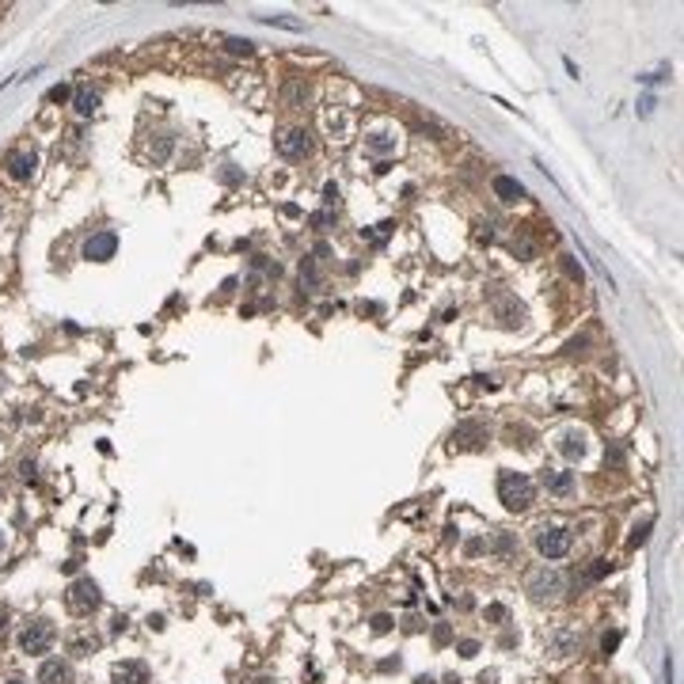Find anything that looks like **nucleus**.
<instances>
[{
	"label": "nucleus",
	"mask_w": 684,
	"mask_h": 684,
	"mask_svg": "<svg viewBox=\"0 0 684 684\" xmlns=\"http://www.w3.org/2000/svg\"><path fill=\"white\" fill-rule=\"evenodd\" d=\"M483 547H487V544H483V540H471V544H468V555H479Z\"/></svg>",
	"instance_id": "4c0bfd02"
},
{
	"label": "nucleus",
	"mask_w": 684,
	"mask_h": 684,
	"mask_svg": "<svg viewBox=\"0 0 684 684\" xmlns=\"http://www.w3.org/2000/svg\"><path fill=\"white\" fill-rule=\"evenodd\" d=\"M559 267H562V274H567L570 282H582V267H578V262L570 259V255H562V259H559Z\"/></svg>",
	"instance_id": "a878e982"
},
{
	"label": "nucleus",
	"mask_w": 684,
	"mask_h": 684,
	"mask_svg": "<svg viewBox=\"0 0 684 684\" xmlns=\"http://www.w3.org/2000/svg\"><path fill=\"white\" fill-rule=\"evenodd\" d=\"M544 487L551 494H570V487H575V476L570 471H559V468H544Z\"/></svg>",
	"instance_id": "f3484780"
},
{
	"label": "nucleus",
	"mask_w": 684,
	"mask_h": 684,
	"mask_svg": "<svg viewBox=\"0 0 684 684\" xmlns=\"http://www.w3.org/2000/svg\"><path fill=\"white\" fill-rule=\"evenodd\" d=\"M4 684H23V680H4Z\"/></svg>",
	"instance_id": "ea45409f"
},
{
	"label": "nucleus",
	"mask_w": 684,
	"mask_h": 684,
	"mask_svg": "<svg viewBox=\"0 0 684 684\" xmlns=\"http://www.w3.org/2000/svg\"><path fill=\"white\" fill-rule=\"evenodd\" d=\"M225 50L236 53V58H251V53H255V42H247V38H225Z\"/></svg>",
	"instance_id": "5701e85b"
},
{
	"label": "nucleus",
	"mask_w": 684,
	"mask_h": 684,
	"mask_svg": "<svg viewBox=\"0 0 684 684\" xmlns=\"http://www.w3.org/2000/svg\"><path fill=\"white\" fill-rule=\"evenodd\" d=\"M575 646H578V638L570 635V631H555L551 635V650H555L559 658H567V654H575Z\"/></svg>",
	"instance_id": "aec40b11"
},
{
	"label": "nucleus",
	"mask_w": 684,
	"mask_h": 684,
	"mask_svg": "<svg viewBox=\"0 0 684 684\" xmlns=\"http://www.w3.org/2000/svg\"><path fill=\"white\" fill-rule=\"evenodd\" d=\"M69 609L80 612V616H87L92 609H99V586H95L92 578H76L73 586H69Z\"/></svg>",
	"instance_id": "20e7f679"
},
{
	"label": "nucleus",
	"mask_w": 684,
	"mask_h": 684,
	"mask_svg": "<svg viewBox=\"0 0 684 684\" xmlns=\"http://www.w3.org/2000/svg\"><path fill=\"white\" fill-rule=\"evenodd\" d=\"M604 575H609V562H604V559H593V567L586 570V582H597V578H604Z\"/></svg>",
	"instance_id": "cd10ccee"
},
{
	"label": "nucleus",
	"mask_w": 684,
	"mask_h": 684,
	"mask_svg": "<svg viewBox=\"0 0 684 684\" xmlns=\"http://www.w3.org/2000/svg\"><path fill=\"white\" fill-rule=\"evenodd\" d=\"M168 156H171V137H168V134H160V137L149 145V160H152V164H164Z\"/></svg>",
	"instance_id": "412c9836"
},
{
	"label": "nucleus",
	"mask_w": 684,
	"mask_h": 684,
	"mask_svg": "<svg viewBox=\"0 0 684 684\" xmlns=\"http://www.w3.org/2000/svg\"><path fill=\"white\" fill-rule=\"evenodd\" d=\"M38 684H73V666H69V661H61V658L42 661Z\"/></svg>",
	"instance_id": "9d476101"
},
{
	"label": "nucleus",
	"mask_w": 684,
	"mask_h": 684,
	"mask_svg": "<svg viewBox=\"0 0 684 684\" xmlns=\"http://www.w3.org/2000/svg\"><path fill=\"white\" fill-rule=\"evenodd\" d=\"M19 471H23V479H35V460H23V468H19Z\"/></svg>",
	"instance_id": "e433bc0d"
},
{
	"label": "nucleus",
	"mask_w": 684,
	"mask_h": 684,
	"mask_svg": "<svg viewBox=\"0 0 684 684\" xmlns=\"http://www.w3.org/2000/svg\"><path fill=\"white\" fill-rule=\"evenodd\" d=\"M114 251H118V236L114 233H95L84 244V259L87 262H107V259H114Z\"/></svg>",
	"instance_id": "6e6552de"
},
{
	"label": "nucleus",
	"mask_w": 684,
	"mask_h": 684,
	"mask_svg": "<svg viewBox=\"0 0 684 684\" xmlns=\"http://www.w3.org/2000/svg\"><path fill=\"white\" fill-rule=\"evenodd\" d=\"M562 593V575L559 570H551V567H540L533 578H528V597L533 601H551V597H559Z\"/></svg>",
	"instance_id": "7ed1b4c3"
},
{
	"label": "nucleus",
	"mask_w": 684,
	"mask_h": 684,
	"mask_svg": "<svg viewBox=\"0 0 684 684\" xmlns=\"http://www.w3.org/2000/svg\"><path fill=\"white\" fill-rule=\"evenodd\" d=\"M487 547H491V551H494V555H498L502 562L517 559V551H521V544H517V536H513V533H494Z\"/></svg>",
	"instance_id": "4468645a"
},
{
	"label": "nucleus",
	"mask_w": 684,
	"mask_h": 684,
	"mask_svg": "<svg viewBox=\"0 0 684 684\" xmlns=\"http://www.w3.org/2000/svg\"><path fill=\"white\" fill-rule=\"evenodd\" d=\"M491 186H494V194H498L502 202H521V198H525V186L517 183L513 175H494Z\"/></svg>",
	"instance_id": "2eb2a0df"
},
{
	"label": "nucleus",
	"mask_w": 684,
	"mask_h": 684,
	"mask_svg": "<svg viewBox=\"0 0 684 684\" xmlns=\"http://www.w3.org/2000/svg\"><path fill=\"white\" fill-rule=\"evenodd\" d=\"M513 251H517V255H521V259H528V255H533V240H513Z\"/></svg>",
	"instance_id": "f704fd0d"
},
{
	"label": "nucleus",
	"mask_w": 684,
	"mask_h": 684,
	"mask_svg": "<svg viewBox=\"0 0 684 684\" xmlns=\"http://www.w3.org/2000/svg\"><path fill=\"white\" fill-rule=\"evenodd\" d=\"M278 152L289 156V160L308 156V152H312V134H308V129H285V134L278 137Z\"/></svg>",
	"instance_id": "0eeeda50"
},
{
	"label": "nucleus",
	"mask_w": 684,
	"mask_h": 684,
	"mask_svg": "<svg viewBox=\"0 0 684 684\" xmlns=\"http://www.w3.org/2000/svg\"><path fill=\"white\" fill-rule=\"evenodd\" d=\"M301 282L308 285V289H316V285H319V270H316V262H312V259H304V267H301Z\"/></svg>",
	"instance_id": "393cba45"
},
{
	"label": "nucleus",
	"mask_w": 684,
	"mask_h": 684,
	"mask_svg": "<svg viewBox=\"0 0 684 684\" xmlns=\"http://www.w3.org/2000/svg\"><path fill=\"white\" fill-rule=\"evenodd\" d=\"M308 99H312V87H308L304 80H289V84H285V103H289V107H304Z\"/></svg>",
	"instance_id": "6ab92c4d"
},
{
	"label": "nucleus",
	"mask_w": 684,
	"mask_h": 684,
	"mask_svg": "<svg viewBox=\"0 0 684 684\" xmlns=\"http://www.w3.org/2000/svg\"><path fill=\"white\" fill-rule=\"evenodd\" d=\"M415 684H434V677H418Z\"/></svg>",
	"instance_id": "58836bf2"
},
{
	"label": "nucleus",
	"mask_w": 684,
	"mask_h": 684,
	"mask_svg": "<svg viewBox=\"0 0 684 684\" xmlns=\"http://www.w3.org/2000/svg\"><path fill=\"white\" fill-rule=\"evenodd\" d=\"M487 620H506V609H502V604H491V609H487Z\"/></svg>",
	"instance_id": "c9c22d12"
},
{
	"label": "nucleus",
	"mask_w": 684,
	"mask_h": 684,
	"mask_svg": "<svg viewBox=\"0 0 684 684\" xmlns=\"http://www.w3.org/2000/svg\"><path fill=\"white\" fill-rule=\"evenodd\" d=\"M46 99H50V103H65V99H73V87L69 84H53L46 92Z\"/></svg>",
	"instance_id": "bb28decb"
},
{
	"label": "nucleus",
	"mask_w": 684,
	"mask_h": 684,
	"mask_svg": "<svg viewBox=\"0 0 684 684\" xmlns=\"http://www.w3.org/2000/svg\"><path fill=\"white\" fill-rule=\"evenodd\" d=\"M73 107H76V114H80V118H92L99 110V95L92 92V87H76V92H73Z\"/></svg>",
	"instance_id": "a211bd4d"
},
{
	"label": "nucleus",
	"mask_w": 684,
	"mask_h": 684,
	"mask_svg": "<svg viewBox=\"0 0 684 684\" xmlns=\"http://www.w3.org/2000/svg\"><path fill=\"white\" fill-rule=\"evenodd\" d=\"M365 149H369V152H395V137L373 134V137H365Z\"/></svg>",
	"instance_id": "4be33fe9"
},
{
	"label": "nucleus",
	"mask_w": 684,
	"mask_h": 684,
	"mask_svg": "<svg viewBox=\"0 0 684 684\" xmlns=\"http://www.w3.org/2000/svg\"><path fill=\"white\" fill-rule=\"evenodd\" d=\"M559 452L567 460H582V452H586V434H582V429H567V434L559 437Z\"/></svg>",
	"instance_id": "dca6fc26"
},
{
	"label": "nucleus",
	"mask_w": 684,
	"mask_h": 684,
	"mask_svg": "<svg viewBox=\"0 0 684 684\" xmlns=\"http://www.w3.org/2000/svg\"><path fill=\"white\" fill-rule=\"evenodd\" d=\"M350 114H342V110H324V129L331 134V141H346L350 137Z\"/></svg>",
	"instance_id": "ddd939ff"
},
{
	"label": "nucleus",
	"mask_w": 684,
	"mask_h": 684,
	"mask_svg": "<svg viewBox=\"0 0 684 684\" xmlns=\"http://www.w3.org/2000/svg\"><path fill=\"white\" fill-rule=\"evenodd\" d=\"M110 684H149V673L141 661H122V666H114V673H110Z\"/></svg>",
	"instance_id": "f8f14e48"
},
{
	"label": "nucleus",
	"mask_w": 684,
	"mask_h": 684,
	"mask_svg": "<svg viewBox=\"0 0 684 684\" xmlns=\"http://www.w3.org/2000/svg\"><path fill=\"white\" fill-rule=\"evenodd\" d=\"M616 646H620V631H609V635L601 638V650H604V654H612Z\"/></svg>",
	"instance_id": "473e14b6"
},
{
	"label": "nucleus",
	"mask_w": 684,
	"mask_h": 684,
	"mask_svg": "<svg viewBox=\"0 0 684 684\" xmlns=\"http://www.w3.org/2000/svg\"><path fill=\"white\" fill-rule=\"evenodd\" d=\"M650 525H654V521H643V525H638L635 533H631V540H627V544H631V547H638V544H643V540H646V533H650Z\"/></svg>",
	"instance_id": "7c9ffc66"
},
{
	"label": "nucleus",
	"mask_w": 684,
	"mask_h": 684,
	"mask_svg": "<svg viewBox=\"0 0 684 684\" xmlns=\"http://www.w3.org/2000/svg\"><path fill=\"white\" fill-rule=\"evenodd\" d=\"M373 631H377V635L392 631V616H373Z\"/></svg>",
	"instance_id": "72a5a7b5"
},
{
	"label": "nucleus",
	"mask_w": 684,
	"mask_h": 684,
	"mask_svg": "<svg viewBox=\"0 0 684 684\" xmlns=\"http://www.w3.org/2000/svg\"><path fill=\"white\" fill-rule=\"evenodd\" d=\"M262 23H270V27H285V31H304L301 19H293V16H259Z\"/></svg>",
	"instance_id": "b1692460"
},
{
	"label": "nucleus",
	"mask_w": 684,
	"mask_h": 684,
	"mask_svg": "<svg viewBox=\"0 0 684 684\" xmlns=\"http://www.w3.org/2000/svg\"><path fill=\"white\" fill-rule=\"evenodd\" d=\"M38 168V156L31 149H12L4 156V171H8V179H16V183H27L31 175H35Z\"/></svg>",
	"instance_id": "39448f33"
},
{
	"label": "nucleus",
	"mask_w": 684,
	"mask_h": 684,
	"mask_svg": "<svg viewBox=\"0 0 684 684\" xmlns=\"http://www.w3.org/2000/svg\"><path fill=\"white\" fill-rule=\"evenodd\" d=\"M53 638H58V631H53L50 620H31L23 631H19V650H23V654H46L53 646Z\"/></svg>",
	"instance_id": "f03ea898"
},
{
	"label": "nucleus",
	"mask_w": 684,
	"mask_h": 684,
	"mask_svg": "<svg viewBox=\"0 0 684 684\" xmlns=\"http://www.w3.org/2000/svg\"><path fill=\"white\" fill-rule=\"evenodd\" d=\"M536 547H540V555H544V559H562L570 551V533H567V528H540Z\"/></svg>",
	"instance_id": "423d86ee"
},
{
	"label": "nucleus",
	"mask_w": 684,
	"mask_h": 684,
	"mask_svg": "<svg viewBox=\"0 0 684 684\" xmlns=\"http://www.w3.org/2000/svg\"><path fill=\"white\" fill-rule=\"evenodd\" d=\"M533 494H536L533 479L521 476V471H502L498 476V498H502L506 510H513V513L528 510V506H533Z\"/></svg>",
	"instance_id": "f257e3e1"
},
{
	"label": "nucleus",
	"mask_w": 684,
	"mask_h": 684,
	"mask_svg": "<svg viewBox=\"0 0 684 684\" xmlns=\"http://www.w3.org/2000/svg\"><path fill=\"white\" fill-rule=\"evenodd\" d=\"M0 551H4V536H0Z\"/></svg>",
	"instance_id": "a19ab883"
},
{
	"label": "nucleus",
	"mask_w": 684,
	"mask_h": 684,
	"mask_svg": "<svg viewBox=\"0 0 684 684\" xmlns=\"http://www.w3.org/2000/svg\"><path fill=\"white\" fill-rule=\"evenodd\" d=\"M456 650H460V658H476V654H479V643H476V638H460Z\"/></svg>",
	"instance_id": "c756f323"
},
{
	"label": "nucleus",
	"mask_w": 684,
	"mask_h": 684,
	"mask_svg": "<svg viewBox=\"0 0 684 684\" xmlns=\"http://www.w3.org/2000/svg\"><path fill=\"white\" fill-rule=\"evenodd\" d=\"M331 225H335V213H327V209H324V213H312V228H319V233H327Z\"/></svg>",
	"instance_id": "c85d7f7f"
},
{
	"label": "nucleus",
	"mask_w": 684,
	"mask_h": 684,
	"mask_svg": "<svg viewBox=\"0 0 684 684\" xmlns=\"http://www.w3.org/2000/svg\"><path fill=\"white\" fill-rule=\"evenodd\" d=\"M487 441V426L483 422H460L452 429V449H479Z\"/></svg>",
	"instance_id": "1a4fd4ad"
},
{
	"label": "nucleus",
	"mask_w": 684,
	"mask_h": 684,
	"mask_svg": "<svg viewBox=\"0 0 684 684\" xmlns=\"http://www.w3.org/2000/svg\"><path fill=\"white\" fill-rule=\"evenodd\" d=\"M338 198H342L338 183H327V186H324V202H327V205H338Z\"/></svg>",
	"instance_id": "2f4dec72"
},
{
	"label": "nucleus",
	"mask_w": 684,
	"mask_h": 684,
	"mask_svg": "<svg viewBox=\"0 0 684 684\" xmlns=\"http://www.w3.org/2000/svg\"><path fill=\"white\" fill-rule=\"evenodd\" d=\"M494 316H498L506 327H521L525 324V304L513 301V296H498V301H494Z\"/></svg>",
	"instance_id": "9b49d317"
}]
</instances>
